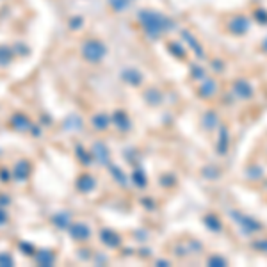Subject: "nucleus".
<instances>
[{
  "instance_id": "obj_16",
  "label": "nucleus",
  "mask_w": 267,
  "mask_h": 267,
  "mask_svg": "<svg viewBox=\"0 0 267 267\" xmlns=\"http://www.w3.org/2000/svg\"><path fill=\"white\" fill-rule=\"evenodd\" d=\"M110 125H112V123H110V116H107L105 112H96V114L91 118V126H93L96 132H105Z\"/></svg>"
},
{
  "instance_id": "obj_25",
  "label": "nucleus",
  "mask_w": 267,
  "mask_h": 267,
  "mask_svg": "<svg viewBox=\"0 0 267 267\" xmlns=\"http://www.w3.org/2000/svg\"><path fill=\"white\" fill-rule=\"evenodd\" d=\"M109 6L114 9L116 13H123L128 9L130 6V0H109Z\"/></svg>"
},
{
  "instance_id": "obj_14",
  "label": "nucleus",
  "mask_w": 267,
  "mask_h": 267,
  "mask_svg": "<svg viewBox=\"0 0 267 267\" xmlns=\"http://www.w3.org/2000/svg\"><path fill=\"white\" fill-rule=\"evenodd\" d=\"M198 91L202 94L203 98H212L214 94L218 93V82L214 80V79H202V84L198 87Z\"/></svg>"
},
{
  "instance_id": "obj_10",
  "label": "nucleus",
  "mask_w": 267,
  "mask_h": 267,
  "mask_svg": "<svg viewBox=\"0 0 267 267\" xmlns=\"http://www.w3.org/2000/svg\"><path fill=\"white\" fill-rule=\"evenodd\" d=\"M100 240H102V244L110 248V250H116V248H120L121 246L120 234H116L114 230H110V228L100 230Z\"/></svg>"
},
{
  "instance_id": "obj_31",
  "label": "nucleus",
  "mask_w": 267,
  "mask_h": 267,
  "mask_svg": "<svg viewBox=\"0 0 267 267\" xmlns=\"http://www.w3.org/2000/svg\"><path fill=\"white\" fill-rule=\"evenodd\" d=\"M208 266H216V267H221V266H226L228 262L224 260L223 256H218V255H214V256H208V260H207Z\"/></svg>"
},
{
  "instance_id": "obj_17",
  "label": "nucleus",
  "mask_w": 267,
  "mask_h": 267,
  "mask_svg": "<svg viewBox=\"0 0 267 267\" xmlns=\"http://www.w3.org/2000/svg\"><path fill=\"white\" fill-rule=\"evenodd\" d=\"M52 224L59 230H68V226L71 224V214L68 210H61V212L52 216Z\"/></svg>"
},
{
  "instance_id": "obj_3",
  "label": "nucleus",
  "mask_w": 267,
  "mask_h": 267,
  "mask_svg": "<svg viewBox=\"0 0 267 267\" xmlns=\"http://www.w3.org/2000/svg\"><path fill=\"white\" fill-rule=\"evenodd\" d=\"M31 171H32V164L31 160L27 158H20L15 162L11 169V174H13V180L18 182V184H22V182H27L29 176H31Z\"/></svg>"
},
{
  "instance_id": "obj_34",
  "label": "nucleus",
  "mask_w": 267,
  "mask_h": 267,
  "mask_svg": "<svg viewBox=\"0 0 267 267\" xmlns=\"http://www.w3.org/2000/svg\"><path fill=\"white\" fill-rule=\"evenodd\" d=\"M169 48L174 50V52H173L174 55H178V57H186V50H184V47L180 48V47H178L176 43H171V45H169Z\"/></svg>"
},
{
  "instance_id": "obj_13",
  "label": "nucleus",
  "mask_w": 267,
  "mask_h": 267,
  "mask_svg": "<svg viewBox=\"0 0 267 267\" xmlns=\"http://www.w3.org/2000/svg\"><path fill=\"white\" fill-rule=\"evenodd\" d=\"M234 93L237 94L239 98L248 100L253 96V87H251V84L248 80L239 79V80H235V84H234Z\"/></svg>"
},
{
  "instance_id": "obj_22",
  "label": "nucleus",
  "mask_w": 267,
  "mask_h": 267,
  "mask_svg": "<svg viewBox=\"0 0 267 267\" xmlns=\"http://www.w3.org/2000/svg\"><path fill=\"white\" fill-rule=\"evenodd\" d=\"M75 153L77 157H79V160L80 162H84L87 166V164H91V160H93V155H91V152H87L86 148L80 146V144H77L75 146Z\"/></svg>"
},
{
  "instance_id": "obj_33",
  "label": "nucleus",
  "mask_w": 267,
  "mask_h": 267,
  "mask_svg": "<svg viewBox=\"0 0 267 267\" xmlns=\"http://www.w3.org/2000/svg\"><path fill=\"white\" fill-rule=\"evenodd\" d=\"M11 178H13L11 169H6V168L0 169V180H2V182H9Z\"/></svg>"
},
{
  "instance_id": "obj_2",
  "label": "nucleus",
  "mask_w": 267,
  "mask_h": 267,
  "mask_svg": "<svg viewBox=\"0 0 267 267\" xmlns=\"http://www.w3.org/2000/svg\"><path fill=\"white\" fill-rule=\"evenodd\" d=\"M80 55L87 61V63L98 64V63H102V61L105 59V55H107V47H105V43L104 41H100V39L89 38L82 43Z\"/></svg>"
},
{
  "instance_id": "obj_11",
  "label": "nucleus",
  "mask_w": 267,
  "mask_h": 267,
  "mask_svg": "<svg viewBox=\"0 0 267 267\" xmlns=\"http://www.w3.org/2000/svg\"><path fill=\"white\" fill-rule=\"evenodd\" d=\"M91 155H93V158L98 164H109L110 152H109V148H107V144H105L104 141L93 142V148H91Z\"/></svg>"
},
{
  "instance_id": "obj_4",
  "label": "nucleus",
  "mask_w": 267,
  "mask_h": 267,
  "mask_svg": "<svg viewBox=\"0 0 267 267\" xmlns=\"http://www.w3.org/2000/svg\"><path fill=\"white\" fill-rule=\"evenodd\" d=\"M250 18L244 16V15H235L228 20L226 23V29H228V32L235 34V36H242L250 31Z\"/></svg>"
},
{
  "instance_id": "obj_26",
  "label": "nucleus",
  "mask_w": 267,
  "mask_h": 267,
  "mask_svg": "<svg viewBox=\"0 0 267 267\" xmlns=\"http://www.w3.org/2000/svg\"><path fill=\"white\" fill-rule=\"evenodd\" d=\"M203 123H205V128H210V130H212L214 126L219 123L218 114H216V112H207L205 118H203Z\"/></svg>"
},
{
  "instance_id": "obj_32",
  "label": "nucleus",
  "mask_w": 267,
  "mask_h": 267,
  "mask_svg": "<svg viewBox=\"0 0 267 267\" xmlns=\"http://www.w3.org/2000/svg\"><path fill=\"white\" fill-rule=\"evenodd\" d=\"M191 73H192V77L196 79V80H202V79H205V70H203L202 66H192V70H191Z\"/></svg>"
},
{
  "instance_id": "obj_12",
  "label": "nucleus",
  "mask_w": 267,
  "mask_h": 267,
  "mask_svg": "<svg viewBox=\"0 0 267 267\" xmlns=\"http://www.w3.org/2000/svg\"><path fill=\"white\" fill-rule=\"evenodd\" d=\"M77 189L84 194H89V192L94 191V187H96V178H94L93 174L89 173H82L79 178H77Z\"/></svg>"
},
{
  "instance_id": "obj_29",
  "label": "nucleus",
  "mask_w": 267,
  "mask_h": 267,
  "mask_svg": "<svg viewBox=\"0 0 267 267\" xmlns=\"http://www.w3.org/2000/svg\"><path fill=\"white\" fill-rule=\"evenodd\" d=\"M205 223H207L208 228L214 230V232H219V230L223 228V226H221V223H219V219L216 218L214 214H210V216H207V218H205Z\"/></svg>"
},
{
  "instance_id": "obj_20",
  "label": "nucleus",
  "mask_w": 267,
  "mask_h": 267,
  "mask_svg": "<svg viewBox=\"0 0 267 267\" xmlns=\"http://www.w3.org/2000/svg\"><path fill=\"white\" fill-rule=\"evenodd\" d=\"M228 144H230L228 128H226V126H221L219 141H218V153L219 155H226V153H228Z\"/></svg>"
},
{
  "instance_id": "obj_39",
  "label": "nucleus",
  "mask_w": 267,
  "mask_h": 267,
  "mask_svg": "<svg viewBox=\"0 0 267 267\" xmlns=\"http://www.w3.org/2000/svg\"><path fill=\"white\" fill-rule=\"evenodd\" d=\"M31 134H32L34 137H41V128H39V126L34 123L32 128H31Z\"/></svg>"
},
{
  "instance_id": "obj_5",
  "label": "nucleus",
  "mask_w": 267,
  "mask_h": 267,
  "mask_svg": "<svg viewBox=\"0 0 267 267\" xmlns=\"http://www.w3.org/2000/svg\"><path fill=\"white\" fill-rule=\"evenodd\" d=\"M232 218L237 221L240 228L244 230L246 234H256V232H260L262 230V224L256 221V219L250 218V216H246V214H240V212H232Z\"/></svg>"
},
{
  "instance_id": "obj_1",
  "label": "nucleus",
  "mask_w": 267,
  "mask_h": 267,
  "mask_svg": "<svg viewBox=\"0 0 267 267\" xmlns=\"http://www.w3.org/2000/svg\"><path fill=\"white\" fill-rule=\"evenodd\" d=\"M137 20H139V25H141V29L150 39L160 38L164 32H168V31L173 29V20L171 18L164 16L162 13L152 11V9L139 11Z\"/></svg>"
},
{
  "instance_id": "obj_8",
  "label": "nucleus",
  "mask_w": 267,
  "mask_h": 267,
  "mask_svg": "<svg viewBox=\"0 0 267 267\" xmlns=\"http://www.w3.org/2000/svg\"><path fill=\"white\" fill-rule=\"evenodd\" d=\"M34 260H36V264L41 267H50V266H54L55 260H57V253H55V250H48V248L36 250Z\"/></svg>"
},
{
  "instance_id": "obj_9",
  "label": "nucleus",
  "mask_w": 267,
  "mask_h": 267,
  "mask_svg": "<svg viewBox=\"0 0 267 267\" xmlns=\"http://www.w3.org/2000/svg\"><path fill=\"white\" fill-rule=\"evenodd\" d=\"M110 123L118 128L120 132H128L130 130V118H128V114H126L123 109H116L112 114H110Z\"/></svg>"
},
{
  "instance_id": "obj_7",
  "label": "nucleus",
  "mask_w": 267,
  "mask_h": 267,
  "mask_svg": "<svg viewBox=\"0 0 267 267\" xmlns=\"http://www.w3.org/2000/svg\"><path fill=\"white\" fill-rule=\"evenodd\" d=\"M9 125L16 132H31L34 123L31 121V118H29L25 112H15V114L9 118Z\"/></svg>"
},
{
  "instance_id": "obj_37",
  "label": "nucleus",
  "mask_w": 267,
  "mask_h": 267,
  "mask_svg": "<svg viewBox=\"0 0 267 267\" xmlns=\"http://www.w3.org/2000/svg\"><path fill=\"white\" fill-rule=\"evenodd\" d=\"M11 203V198L7 196L6 192H0V207H7Z\"/></svg>"
},
{
  "instance_id": "obj_19",
  "label": "nucleus",
  "mask_w": 267,
  "mask_h": 267,
  "mask_svg": "<svg viewBox=\"0 0 267 267\" xmlns=\"http://www.w3.org/2000/svg\"><path fill=\"white\" fill-rule=\"evenodd\" d=\"M107 168H109V173L112 174V178H114L120 186H126V184H128V176H126L125 171H123L120 166H116V164H107Z\"/></svg>"
},
{
  "instance_id": "obj_40",
  "label": "nucleus",
  "mask_w": 267,
  "mask_h": 267,
  "mask_svg": "<svg viewBox=\"0 0 267 267\" xmlns=\"http://www.w3.org/2000/svg\"><path fill=\"white\" fill-rule=\"evenodd\" d=\"M264 48L267 50V39H266V41H264Z\"/></svg>"
},
{
  "instance_id": "obj_27",
  "label": "nucleus",
  "mask_w": 267,
  "mask_h": 267,
  "mask_svg": "<svg viewBox=\"0 0 267 267\" xmlns=\"http://www.w3.org/2000/svg\"><path fill=\"white\" fill-rule=\"evenodd\" d=\"M15 266V258L11 253L7 251H0V267H13Z\"/></svg>"
},
{
  "instance_id": "obj_36",
  "label": "nucleus",
  "mask_w": 267,
  "mask_h": 267,
  "mask_svg": "<svg viewBox=\"0 0 267 267\" xmlns=\"http://www.w3.org/2000/svg\"><path fill=\"white\" fill-rule=\"evenodd\" d=\"M253 246H255V248H256L258 251H262V253H267V239L258 240V242H255Z\"/></svg>"
},
{
  "instance_id": "obj_23",
  "label": "nucleus",
  "mask_w": 267,
  "mask_h": 267,
  "mask_svg": "<svg viewBox=\"0 0 267 267\" xmlns=\"http://www.w3.org/2000/svg\"><path fill=\"white\" fill-rule=\"evenodd\" d=\"M64 128L66 130H79V128H82V120L79 116H70L64 121Z\"/></svg>"
},
{
  "instance_id": "obj_15",
  "label": "nucleus",
  "mask_w": 267,
  "mask_h": 267,
  "mask_svg": "<svg viewBox=\"0 0 267 267\" xmlns=\"http://www.w3.org/2000/svg\"><path fill=\"white\" fill-rule=\"evenodd\" d=\"M121 79L123 82H126L128 86H139L142 82V73L136 68H125V70L121 71Z\"/></svg>"
},
{
  "instance_id": "obj_18",
  "label": "nucleus",
  "mask_w": 267,
  "mask_h": 267,
  "mask_svg": "<svg viewBox=\"0 0 267 267\" xmlns=\"http://www.w3.org/2000/svg\"><path fill=\"white\" fill-rule=\"evenodd\" d=\"M182 38L186 41L192 50H194V54H198V57H205V52H203V47L196 41V38L192 36L189 31H182Z\"/></svg>"
},
{
  "instance_id": "obj_28",
  "label": "nucleus",
  "mask_w": 267,
  "mask_h": 267,
  "mask_svg": "<svg viewBox=\"0 0 267 267\" xmlns=\"http://www.w3.org/2000/svg\"><path fill=\"white\" fill-rule=\"evenodd\" d=\"M18 248H20V251H22L23 255L27 256H34V253H36V248H34L31 242H25V240H20V242H18Z\"/></svg>"
},
{
  "instance_id": "obj_35",
  "label": "nucleus",
  "mask_w": 267,
  "mask_h": 267,
  "mask_svg": "<svg viewBox=\"0 0 267 267\" xmlns=\"http://www.w3.org/2000/svg\"><path fill=\"white\" fill-rule=\"evenodd\" d=\"M7 221H9V214H7L6 207H0V226L7 224Z\"/></svg>"
},
{
  "instance_id": "obj_38",
  "label": "nucleus",
  "mask_w": 267,
  "mask_h": 267,
  "mask_svg": "<svg viewBox=\"0 0 267 267\" xmlns=\"http://www.w3.org/2000/svg\"><path fill=\"white\" fill-rule=\"evenodd\" d=\"M255 16H256V20H258L260 23H267V13L266 11L258 9V11L255 13Z\"/></svg>"
},
{
  "instance_id": "obj_24",
  "label": "nucleus",
  "mask_w": 267,
  "mask_h": 267,
  "mask_svg": "<svg viewBox=\"0 0 267 267\" xmlns=\"http://www.w3.org/2000/svg\"><path fill=\"white\" fill-rule=\"evenodd\" d=\"M132 180L136 184L137 187H146V176H144V171L142 169H134V173H132Z\"/></svg>"
},
{
  "instance_id": "obj_6",
  "label": "nucleus",
  "mask_w": 267,
  "mask_h": 267,
  "mask_svg": "<svg viewBox=\"0 0 267 267\" xmlns=\"http://www.w3.org/2000/svg\"><path fill=\"white\" fill-rule=\"evenodd\" d=\"M68 234L71 235L73 240H79V242H84L91 237V228L87 226V223L84 221H71V224L68 226Z\"/></svg>"
},
{
  "instance_id": "obj_21",
  "label": "nucleus",
  "mask_w": 267,
  "mask_h": 267,
  "mask_svg": "<svg viewBox=\"0 0 267 267\" xmlns=\"http://www.w3.org/2000/svg\"><path fill=\"white\" fill-rule=\"evenodd\" d=\"M15 57V48L7 45H0V66H9Z\"/></svg>"
},
{
  "instance_id": "obj_30",
  "label": "nucleus",
  "mask_w": 267,
  "mask_h": 267,
  "mask_svg": "<svg viewBox=\"0 0 267 267\" xmlns=\"http://www.w3.org/2000/svg\"><path fill=\"white\" fill-rule=\"evenodd\" d=\"M68 25H70L71 31H79V29L84 25V18L82 16H71L70 22H68Z\"/></svg>"
}]
</instances>
